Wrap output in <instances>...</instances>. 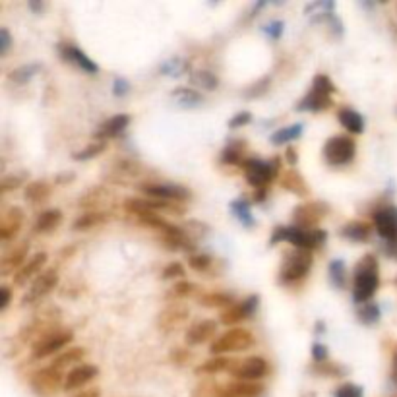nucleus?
Returning <instances> with one entry per match:
<instances>
[{
  "instance_id": "nucleus-16",
  "label": "nucleus",
  "mask_w": 397,
  "mask_h": 397,
  "mask_svg": "<svg viewBox=\"0 0 397 397\" xmlns=\"http://www.w3.org/2000/svg\"><path fill=\"white\" fill-rule=\"evenodd\" d=\"M188 318V308L182 304H171V307L163 308L161 314L157 316V328L161 333H171L175 329L182 326Z\"/></svg>"
},
{
  "instance_id": "nucleus-61",
  "label": "nucleus",
  "mask_w": 397,
  "mask_h": 397,
  "mask_svg": "<svg viewBox=\"0 0 397 397\" xmlns=\"http://www.w3.org/2000/svg\"><path fill=\"white\" fill-rule=\"evenodd\" d=\"M394 376L397 378V355H396V358H394Z\"/></svg>"
},
{
  "instance_id": "nucleus-45",
  "label": "nucleus",
  "mask_w": 397,
  "mask_h": 397,
  "mask_svg": "<svg viewBox=\"0 0 397 397\" xmlns=\"http://www.w3.org/2000/svg\"><path fill=\"white\" fill-rule=\"evenodd\" d=\"M26 180V175H6L4 179L0 180V194H6L10 190H16L18 186L23 184Z\"/></svg>"
},
{
  "instance_id": "nucleus-36",
  "label": "nucleus",
  "mask_w": 397,
  "mask_h": 397,
  "mask_svg": "<svg viewBox=\"0 0 397 397\" xmlns=\"http://www.w3.org/2000/svg\"><path fill=\"white\" fill-rule=\"evenodd\" d=\"M192 81L200 86L202 90H215L219 84V79L215 74H211L208 70H200L196 74H192Z\"/></svg>"
},
{
  "instance_id": "nucleus-15",
  "label": "nucleus",
  "mask_w": 397,
  "mask_h": 397,
  "mask_svg": "<svg viewBox=\"0 0 397 397\" xmlns=\"http://www.w3.org/2000/svg\"><path fill=\"white\" fill-rule=\"evenodd\" d=\"M258 304L260 298L256 295H252V297L244 298L242 302H235L233 307L223 310L221 316H219V322L225 324V326H237L240 322H244L246 318L254 316V312L258 310Z\"/></svg>"
},
{
  "instance_id": "nucleus-32",
  "label": "nucleus",
  "mask_w": 397,
  "mask_h": 397,
  "mask_svg": "<svg viewBox=\"0 0 397 397\" xmlns=\"http://www.w3.org/2000/svg\"><path fill=\"white\" fill-rule=\"evenodd\" d=\"M84 357H86V349L84 347L66 349V351H62L60 355H57V357L52 358L50 367L59 368V370L64 372V368L70 367V365H76V362H79Z\"/></svg>"
},
{
  "instance_id": "nucleus-7",
  "label": "nucleus",
  "mask_w": 397,
  "mask_h": 397,
  "mask_svg": "<svg viewBox=\"0 0 397 397\" xmlns=\"http://www.w3.org/2000/svg\"><path fill=\"white\" fill-rule=\"evenodd\" d=\"M254 343H256V339H254V333L250 329L231 328L211 343L209 351L213 355L238 353V351H246V349L254 347Z\"/></svg>"
},
{
  "instance_id": "nucleus-24",
  "label": "nucleus",
  "mask_w": 397,
  "mask_h": 397,
  "mask_svg": "<svg viewBox=\"0 0 397 397\" xmlns=\"http://www.w3.org/2000/svg\"><path fill=\"white\" fill-rule=\"evenodd\" d=\"M130 124V115H115L109 120H105L101 124V128L95 132V139L99 142H107V139L119 136L122 130Z\"/></svg>"
},
{
  "instance_id": "nucleus-58",
  "label": "nucleus",
  "mask_w": 397,
  "mask_h": 397,
  "mask_svg": "<svg viewBox=\"0 0 397 397\" xmlns=\"http://www.w3.org/2000/svg\"><path fill=\"white\" fill-rule=\"evenodd\" d=\"M101 391L99 387H91V389H86V391H79L76 397H99Z\"/></svg>"
},
{
  "instance_id": "nucleus-13",
  "label": "nucleus",
  "mask_w": 397,
  "mask_h": 397,
  "mask_svg": "<svg viewBox=\"0 0 397 397\" xmlns=\"http://www.w3.org/2000/svg\"><path fill=\"white\" fill-rule=\"evenodd\" d=\"M374 229L380 237L387 240V244L397 242V208L396 206H384L374 211Z\"/></svg>"
},
{
  "instance_id": "nucleus-43",
  "label": "nucleus",
  "mask_w": 397,
  "mask_h": 397,
  "mask_svg": "<svg viewBox=\"0 0 397 397\" xmlns=\"http://www.w3.org/2000/svg\"><path fill=\"white\" fill-rule=\"evenodd\" d=\"M329 278H331V283L336 287H345V268H343V262L333 260L329 264Z\"/></svg>"
},
{
  "instance_id": "nucleus-1",
  "label": "nucleus",
  "mask_w": 397,
  "mask_h": 397,
  "mask_svg": "<svg viewBox=\"0 0 397 397\" xmlns=\"http://www.w3.org/2000/svg\"><path fill=\"white\" fill-rule=\"evenodd\" d=\"M326 231L322 229H300L297 225H291V227H275L271 233V244H278V242H289L293 246L302 250H316L320 249L324 242H326Z\"/></svg>"
},
{
  "instance_id": "nucleus-28",
  "label": "nucleus",
  "mask_w": 397,
  "mask_h": 397,
  "mask_svg": "<svg viewBox=\"0 0 397 397\" xmlns=\"http://www.w3.org/2000/svg\"><path fill=\"white\" fill-rule=\"evenodd\" d=\"M246 146H244V142H233V144H229L227 148L223 149V153H221V163L223 165H240L242 167V163L246 161Z\"/></svg>"
},
{
  "instance_id": "nucleus-50",
  "label": "nucleus",
  "mask_w": 397,
  "mask_h": 397,
  "mask_svg": "<svg viewBox=\"0 0 397 397\" xmlns=\"http://www.w3.org/2000/svg\"><path fill=\"white\" fill-rule=\"evenodd\" d=\"M336 397H362V389L355 384H343L336 389Z\"/></svg>"
},
{
  "instance_id": "nucleus-33",
  "label": "nucleus",
  "mask_w": 397,
  "mask_h": 397,
  "mask_svg": "<svg viewBox=\"0 0 397 397\" xmlns=\"http://www.w3.org/2000/svg\"><path fill=\"white\" fill-rule=\"evenodd\" d=\"M109 219V215L105 211H90V213H84L79 215L74 223H72V229L74 231H86V229L97 227L101 223H105Z\"/></svg>"
},
{
  "instance_id": "nucleus-10",
  "label": "nucleus",
  "mask_w": 397,
  "mask_h": 397,
  "mask_svg": "<svg viewBox=\"0 0 397 397\" xmlns=\"http://www.w3.org/2000/svg\"><path fill=\"white\" fill-rule=\"evenodd\" d=\"M271 372V367L266 358L250 357L231 367V374L240 382H256L260 378H266Z\"/></svg>"
},
{
  "instance_id": "nucleus-39",
  "label": "nucleus",
  "mask_w": 397,
  "mask_h": 397,
  "mask_svg": "<svg viewBox=\"0 0 397 397\" xmlns=\"http://www.w3.org/2000/svg\"><path fill=\"white\" fill-rule=\"evenodd\" d=\"M302 134V126L300 124H295V126H289V128H283L275 132L273 136H271V142L278 146V144H287L291 139H297L298 136Z\"/></svg>"
},
{
  "instance_id": "nucleus-12",
  "label": "nucleus",
  "mask_w": 397,
  "mask_h": 397,
  "mask_svg": "<svg viewBox=\"0 0 397 397\" xmlns=\"http://www.w3.org/2000/svg\"><path fill=\"white\" fill-rule=\"evenodd\" d=\"M139 190L153 200H161V202H186L192 198V192L186 186L180 184H142Z\"/></svg>"
},
{
  "instance_id": "nucleus-41",
  "label": "nucleus",
  "mask_w": 397,
  "mask_h": 397,
  "mask_svg": "<svg viewBox=\"0 0 397 397\" xmlns=\"http://www.w3.org/2000/svg\"><path fill=\"white\" fill-rule=\"evenodd\" d=\"M343 368L336 365V362H331V360H326V362H314V367H312V372L314 374H320V376H339V374H343L341 372Z\"/></svg>"
},
{
  "instance_id": "nucleus-44",
  "label": "nucleus",
  "mask_w": 397,
  "mask_h": 397,
  "mask_svg": "<svg viewBox=\"0 0 397 397\" xmlns=\"http://www.w3.org/2000/svg\"><path fill=\"white\" fill-rule=\"evenodd\" d=\"M175 99L180 101L182 105H196L200 101L204 99L202 95H200L198 91L194 90H184V88H179V90H175Z\"/></svg>"
},
{
  "instance_id": "nucleus-27",
  "label": "nucleus",
  "mask_w": 397,
  "mask_h": 397,
  "mask_svg": "<svg viewBox=\"0 0 397 397\" xmlns=\"http://www.w3.org/2000/svg\"><path fill=\"white\" fill-rule=\"evenodd\" d=\"M50 192H52V186L47 180H33V182H30L26 186L23 196H26V200L30 204H41V202H45V200L49 198Z\"/></svg>"
},
{
  "instance_id": "nucleus-42",
  "label": "nucleus",
  "mask_w": 397,
  "mask_h": 397,
  "mask_svg": "<svg viewBox=\"0 0 397 397\" xmlns=\"http://www.w3.org/2000/svg\"><path fill=\"white\" fill-rule=\"evenodd\" d=\"M188 266L194 271H208L213 266V258L208 256V254H190Z\"/></svg>"
},
{
  "instance_id": "nucleus-53",
  "label": "nucleus",
  "mask_w": 397,
  "mask_h": 397,
  "mask_svg": "<svg viewBox=\"0 0 397 397\" xmlns=\"http://www.w3.org/2000/svg\"><path fill=\"white\" fill-rule=\"evenodd\" d=\"M328 349L324 347V345H320V343H316L314 347H312V357H314V362H326V360H329L328 358Z\"/></svg>"
},
{
  "instance_id": "nucleus-14",
  "label": "nucleus",
  "mask_w": 397,
  "mask_h": 397,
  "mask_svg": "<svg viewBox=\"0 0 397 397\" xmlns=\"http://www.w3.org/2000/svg\"><path fill=\"white\" fill-rule=\"evenodd\" d=\"M329 208L322 202H307V204H300L298 208L293 211V219H295V225L300 229H314L322 219L326 217V213Z\"/></svg>"
},
{
  "instance_id": "nucleus-25",
  "label": "nucleus",
  "mask_w": 397,
  "mask_h": 397,
  "mask_svg": "<svg viewBox=\"0 0 397 397\" xmlns=\"http://www.w3.org/2000/svg\"><path fill=\"white\" fill-rule=\"evenodd\" d=\"M279 184L289 192H293L298 198H307L308 196V184L307 180L302 179V175L295 169L285 171L281 177H279Z\"/></svg>"
},
{
  "instance_id": "nucleus-9",
  "label": "nucleus",
  "mask_w": 397,
  "mask_h": 397,
  "mask_svg": "<svg viewBox=\"0 0 397 397\" xmlns=\"http://www.w3.org/2000/svg\"><path fill=\"white\" fill-rule=\"evenodd\" d=\"M64 380L66 378L62 376V370L49 365V367L39 368L37 372L31 374L30 386L37 396L49 397L52 394H57L59 389H64Z\"/></svg>"
},
{
  "instance_id": "nucleus-49",
  "label": "nucleus",
  "mask_w": 397,
  "mask_h": 397,
  "mask_svg": "<svg viewBox=\"0 0 397 397\" xmlns=\"http://www.w3.org/2000/svg\"><path fill=\"white\" fill-rule=\"evenodd\" d=\"M196 291V287H194V283H190V281H179L175 287H173V295L175 297H179V298H182V297H190L192 293Z\"/></svg>"
},
{
  "instance_id": "nucleus-51",
  "label": "nucleus",
  "mask_w": 397,
  "mask_h": 397,
  "mask_svg": "<svg viewBox=\"0 0 397 397\" xmlns=\"http://www.w3.org/2000/svg\"><path fill=\"white\" fill-rule=\"evenodd\" d=\"M190 358V351L184 347L179 349H173L171 351V360L175 362V365H184V362H188Z\"/></svg>"
},
{
  "instance_id": "nucleus-55",
  "label": "nucleus",
  "mask_w": 397,
  "mask_h": 397,
  "mask_svg": "<svg viewBox=\"0 0 397 397\" xmlns=\"http://www.w3.org/2000/svg\"><path fill=\"white\" fill-rule=\"evenodd\" d=\"M10 45H12L10 33H8L6 28H2V30H0V52H2V55H6L8 49H10Z\"/></svg>"
},
{
  "instance_id": "nucleus-52",
  "label": "nucleus",
  "mask_w": 397,
  "mask_h": 397,
  "mask_svg": "<svg viewBox=\"0 0 397 397\" xmlns=\"http://www.w3.org/2000/svg\"><path fill=\"white\" fill-rule=\"evenodd\" d=\"M250 120H252V115L250 113H238V115H235L233 119L229 120V126L231 128H238V126H244V124H249Z\"/></svg>"
},
{
  "instance_id": "nucleus-30",
  "label": "nucleus",
  "mask_w": 397,
  "mask_h": 397,
  "mask_svg": "<svg viewBox=\"0 0 397 397\" xmlns=\"http://www.w3.org/2000/svg\"><path fill=\"white\" fill-rule=\"evenodd\" d=\"M60 221H62V211L60 209H47V211H41L39 217L35 221V231L37 233H50L59 227Z\"/></svg>"
},
{
  "instance_id": "nucleus-38",
  "label": "nucleus",
  "mask_w": 397,
  "mask_h": 397,
  "mask_svg": "<svg viewBox=\"0 0 397 397\" xmlns=\"http://www.w3.org/2000/svg\"><path fill=\"white\" fill-rule=\"evenodd\" d=\"M231 211L238 215V219L244 223V225H249V227H254V219H252V213H250L249 209V202H244V200H237V202H233L231 204Z\"/></svg>"
},
{
  "instance_id": "nucleus-6",
  "label": "nucleus",
  "mask_w": 397,
  "mask_h": 397,
  "mask_svg": "<svg viewBox=\"0 0 397 397\" xmlns=\"http://www.w3.org/2000/svg\"><path fill=\"white\" fill-rule=\"evenodd\" d=\"M279 159H271V161H262V159L249 157L242 163L244 169V177L254 188H268L271 180L279 179Z\"/></svg>"
},
{
  "instance_id": "nucleus-34",
  "label": "nucleus",
  "mask_w": 397,
  "mask_h": 397,
  "mask_svg": "<svg viewBox=\"0 0 397 397\" xmlns=\"http://www.w3.org/2000/svg\"><path fill=\"white\" fill-rule=\"evenodd\" d=\"M225 368H231L227 358L211 357L206 362H202L200 367H196V374H217V372H223Z\"/></svg>"
},
{
  "instance_id": "nucleus-22",
  "label": "nucleus",
  "mask_w": 397,
  "mask_h": 397,
  "mask_svg": "<svg viewBox=\"0 0 397 397\" xmlns=\"http://www.w3.org/2000/svg\"><path fill=\"white\" fill-rule=\"evenodd\" d=\"M23 219H26V213L21 208H10L4 217H2V223H0V238L2 240H10L12 237H16V233L20 231L21 225H23Z\"/></svg>"
},
{
  "instance_id": "nucleus-60",
  "label": "nucleus",
  "mask_w": 397,
  "mask_h": 397,
  "mask_svg": "<svg viewBox=\"0 0 397 397\" xmlns=\"http://www.w3.org/2000/svg\"><path fill=\"white\" fill-rule=\"evenodd\" d=\"M266 194H268V188H258L256 190V194H254V200H256V202H262V200L266 198Z\"/></svg>"
},
{
  "instance_id": "nucleus-57",
  "label": "nucleus",
  "mask_w": 397,
  "mask_h": 397,
  "mask_svg": "<svg viewBox=\"0 0 397 397\" xmlns=\"http://www.w3.org/2000/svg\"><path fill=\"white\" fill-rule=\"evenodd\" d=\"M126 91H128V84H126V81H124V79H117V81H115V95H124V93H126Z\"/></svg>"
},
{
  "instance_id": "nucleus-2",
  "label": "nucleus",
  "mask_w": 397,
  "mask_h": 397,
  "mask_svg": "<svg viewBox=\"0 0 397 397\" xmlns=\"http://www.w3.org/2000/svg\"><path fill=\"white\" fill-rule=\"evenodd\" d=\"M378 285H380V269H378L376 256L365 254L358 260L357 268H355V279H353L355 300L368 302L378 291Z\"/></svg>"
},
{
  "instance_id": "nucleus-3",
  "label": "nucleus",
  "mask_w": 397,
  "mask_h": 397,
  "mask_svg": "<svg viewBox=\"0 0 397 397\" xmlns=\"http://www.w3.org/2000/svg\"><path fill=\"white\" fill-rule=\"evenodd\" d=\"M333 93H336V86L331 84V79L324 74H318L312 84V90L298 103V110H312V113L328 110L333 105V99H331Z\"/></svg>"
},
{
  "instance_id": "nucleus-19",
  "label": "nucleus",
  "mask_w": 397,
  "mask_h": 397,
  "mask_svg": "<svg viewBox=\"0 0 397 397\" xmlns=\"http://www.w3.org/2000/svg\"><path fill=\"white\" fill-rule=\"evenodd\" d=\"M99 374V368L93 367V365H79V367H74L66 374V380H64V391H74V389H79L86 384H90L93 378H97Z\"/></svg>"
},
{
  "instance_id": "nucleus-5",
  "label": "nucleus",
  "mask_w": 397,
  "mask_h": 397,
  "mask_svg": "<svg viewBox=\"0 0 397 397\" xmlns=\"http://www.w3.org/2000/svg\"><path fill=\"white\" fill-rule=\"evenodd\" d=\"M310 268H312V254L302 249L293 250L283 260L278 281L281 285H295L307 278Z\"/></svg>"
},
{
  "instance_id": "nucleus-59",
  "label": "nucleus",
  "mask_w": 397,
  "mask_h": 397,
  "mask_svg": "<svg viewBox=\"0 0 397 397\" xmlns=\"http://www.w3.org/2000/svg\"><path fill=\"white\" fill-rule=\"evenodd\" d=\"M297 149L295 148H289L287 149V161L293 165V163H297Z\"/></svg>"
},
{
  "instance_id": "nucleus-17",
  "label": "nucleus",
  "mask_w": 397,
  "mask_h": 397,
  "mask_svg": "<svg viewBox=\"0 0 397 397\" xmlns=\"http://www.w3.org/2000/svg\"><path fill=\"white\" fill-rule=\"evenodd\" d=\"M45 264H47V254H45V252H35V254L14 273V279H12L14 285H16V287H23L28 281H31V279H35L39 275L41 268H43Z\"/></svg>"
},
{
  "instance_id": "nucleus-56",
  "label": "nucleus",
  "mask_w": 397,
  "mask_h": 397,
  "mask_svg": "<svg viewBox=\"0 0 397 397\" xmlns=\"http://www.w3.org/2000/svg\"><path fill=\"white\" fill-rule=\"evenodd\" d=\"M281 30H283V23H281V21H273V23L266 26V31H268L271 37H279V35H281Z\"/></svg>"
},
{
  "instance_id": "nucleus-8",
  "label": "nucleus",
  "mask_w": 397,
  "mask_h": 397,
  "mask_svg": "<svg viewBox=\"0 0 397 397\" xmlns=\"http://www.w3.org/2000/svg\"><path fill=\"white\" fill-rule=\"evenodd\" d=\"M355 139L351 136H333L324 144V161L328 163L329 167H343L349 165L353 159H355Z\"/></svg>"
},
{
  "instance_id": "nucleus-26",
  "label": "nucleus",
  "mask_w": 397,
  "mask_h": 397,
  "mask_svg": "<svg viewBox=\"0 0 397 397\" xmlns=\"http://www.w3.org/2000/svg\"><path fill=\"white\" fill-rule=\"evenodd\" d=\"M339 235L353 242H367L372 235V225L367 221H351L345 227H341Z\"/></svg>"
},
{
  "instance_id": "nucleus-46",
  "label": "nucleus",
  "mask_w": 397,
  "mask_h": 397,
  "mask_svg": "<svg viewBox=\"0 0 397 397\" xmlns=\"http://www.w3.org/2000/svg\"><path fill=\"white\" fill-rule=\"evenodd\" d=\"M358 318L365 324H374V322L380 320V310H378L376 304H367V307L358 310Z\"/></svg>"
},
{
  "instance_id": "nucleus-54",
  "label": "nucleus",
  "mask_w": 397,
  "mask_h": 397,
  "mask_svg": "<svg viewBox=\"0 0 397 397\" xmlns=\"http://www.w3.org/2000/svg\"><path fill=\"white\" fill-rule=\"evenodd\" d=\"M12 300V289L8 285L0 287V310H6Z\"/></svg>"
},
{
  "instance_id": "nucleus-29",
  "label": "nucleus",
  "mask_w": 397,
  "mask_h": 397,
  "mask_svg": "<svg viewBox=\"0 0 397 397\" xmlns=\"http://www.w3.org/2000/svg\"><path fill=\"white\" fill-rule=\"evenodd\" d=\"M338 119L339 122H341L349 132H353V134H360V132L365 130V120H362V117L358 115L357 110L349 109V107H341V109H339Z\"/></svg>"
},
{
  "instance_id": "nucleus-18",
  "label": "nucleus",
  "mask_w": 397,
  "mask_h": 397,
  "mask_svg": "<svg viewBox=\"0 0 397 397\" xmlns=\"http://www.w3.org/2000/svg\"><path fill=\"white\" fill-rule=\"evenodd\" d=\"M264 386L258 382H233L227 386L217 387L215 397H262Z\"/></svg>"
},
{
  "instance_id": "nucleus-11",
  "label": "nucleus",
  "mask_w": 397,
  "mask_h": 397,
  "mask_svg": "<svg viewBox=\"0 0 397 397\" xmlns=\"http://www.w3.org/2000/svg\"><path fill=\"white\" fill-rule=\"evenodd\" d=\"M57 283H59V273H57V269H47V271L39 273L37 278L31 281L30 291L26 293V297L21 298V304L28 307V304L39 302L41 298L47 297L50 291L57 287Z\"/></svg>"
},
{
  "instance_id": "nucleus-48",
  "label": "nucleus",
  "mask_w": 397,
  "mask_h": 397,
  "mask_svg": "<svg viewBox=\"0 0 397 397\" xmlns=\"http://www.w3.org/2000/svg\"><path fill=\"white\" fill-rule=\"evenodd\" d=\"M269 78H262V79H258L256 84H252L250 88H246L244 90V97H258V95H262L264 91L268 90L269 88Z\"/></svg>"
},
{
  "instance_id": "nucleus-37",
  "label": "nucleus",
  "mask_w": 397,
  "mask_h": 397,
  "mask_svg": "<svg viewBox=\"0 0 397 397\" xmlns=\"http://www.w3.org/2000/svg\"><path fill=\"white\" fill-rule=\"evenodd\" d=\"M107 149V142H99V139H95V142H91L90 146L86 149H81V151H76L74 153V159L76 161H88L91 157H97L99 153H103Z\"/></svg>"
},
{
  "instance_id": "nucleus-47",
  "label": "nucleus",
  "mask_w": 397,
  "mask_h": 397,
  "mask_svg": "<svg viewBox=\"0 0 397 397\" xmlns=\"http://www.w3.org/2000/svg\"><path fill=\"white\" fill-rule=\"evenodd\" d=\"M184 275H186V271H184L182 264H179V262H173V264H169L167 268L163 269V279H167V281H171V279H182L184 281Z\"/></svg>"
},
{
  "instance_id": "nucleus-4",
  "label": "nucleus",
  "mask_w": 397,
  "mask_h": 397,
  "mask_svg": "<svg viewBox=\"0 0 397 397\" xmlns=\"http://www.w3.org/2000/svg\"><path fill=\"white\" fill-rule=\"evenodd\" d=\"M72 339H74V333L70 329H43L31 345V355L35 360L52 357L60 349L66 347Z\"/></svg>"
},
{
  "instance_id": "nucleus-21",
  "label": "nucleus",
  "mask_w": 397,
  "mask_h": 397,
  "mask_svg": "<svg viewBox=\"0 0 397 397\" xmlns=\"http://www.w3.org/2000/svg\"><path fill=\"white\" fill-rule=\"evenodd\" d=\"M215 333H217V322L215 320H202V322H196L186 329V343L200 345L204 341L215 338Z\"/></svg>"
},
{
  "instance_id": "nucleus-31",
  "label": "nucleus",
  "mask_w": 397,
  "mask_h": 397,
  "mask_svg": "<svg viewBox=\"0 0 397 397\" xmlns=\"http://www.w3.org/2000/svg\"><path fill=\"white\" fill-rule=\"evenodd\" d=\"M198 302L202 307H209V308H223L227 310L229 307L235 304V297L231 293H204L202 297H198Z\"/></svg>"
},
{
  "instance_id": "nucleus-23",
  "label": "nucleus",
  "mask_w": 397,
  "mask_h": 397,
  "mask_svg": "<svg viewBox=\"0 0 397 397\" xmlns=\"http://www.w3.org/2000/svg\"><path fill=\"white\" fill-rule=\"evenodd\" d=\"M28 260H30L28 258V244H20V246L10 249L4 256H2V264H0L2 275H8L10 271L16 273Z\"/></svg>"
},
{
  "instance_id": "nucleus-20",
  "label": "nucleus",
  "mask_w": 397,
  "mask_h": 397,
  "mask_svg": "<svg viewBox=\"0 0 397 397\" xmlns=\"http://www.w3.org/2000/svg\"><path fill=\"white\" fill-rule=\"evenodd\" d=\"M59 52L62 59H66L72 64H76L79 68L84 70V72H88V74H97V64L93 62V60L88 57V55H84L78 47H74V45H68V43H60L59 45Z\"/></svg>"
},
{
  "instance_id": "nucleus-35",
  "label": "nucleus",
  "mask_w": 397,
  "mask_h": 397,
  "mask_svg": "<svg viewBox=\"0 0 397 397\" xmlns=\"http://www.w3.org/2000/svg\"><path fill=\"white\" fill-rule=\"evenodd\" d=\"M41 70V64H26V66H20V68L12 70L10 76L8 78L12 81H16V84H26V81H30L37 72Z\"/></svg>"
},
{
  "instance_id": "nucleus-40",
  "label": "nucleus",
  "mask_w": 397,
  "mask_h": 397,
  "mask_svg": "<svg viewBox=\"0 0 397 397\" xmlns=\"http://www.w3.org/2000/svg\"><path fill=\"white\" fill-rule=\"evenodd\" d=\"M107 192L105 188H101V186H95V188L88 190L81 200H79V208H93V206H97L101 202V196H105Z\"/></svg>"
}]
</instances>
